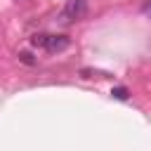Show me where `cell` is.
Here are the masks:
<instances>
[{
    "mask_svg": "<svg viewBox=\"0 0 151 151\" xmlns=\"http://www.w3.org/2000/svg\"><path fill=\"white\" fill-rule=\"evenodd\" d=\"M31 45L33 47H40V50H47V52H61L71 45V40L66 35H52V33H35L31 38Z\"/></svg>",
    "mask_w": 151,
    "mask_h": 151,
    "instance_id": "cell-1",
    "label": "cell"
},
{
    "mask_svg": "<svg viewBox=\"0 0 151 151\" xmlns=\"http://www.w3.org/2000/svg\"><path fill=\"white\" fill-rule=\"evenodd\" d=\"M144 12H146V14L151 17V2H146V7H144Z\"/></svg>",
    "mask_w": 151,
    "mask_h": 151,
    "instance_id": "cell-5",
    "label": "cell"
},
{
    "mask_svg": "<svg viewBox=\"0 0 151 151\" xmlns=\"http://www.w3.org/2000/svg\"><path fill=\"white\" fill-rule=\"evenodd\" d=\"M85 14H87V0H68L66 7H64L61 14H59V24H64V26L76 24V21H80Z\"/></svg>",
    "mask_w": 151,
    "mask_h": 151,
    "instance_id": "cell-2",
    "label": "cell"
},
{
    "mask_svg": "<svg viewBox=\"0 0 151 151\" xmlns=\"http://www.w3.org/2000/svg\"><path fill=\"white\" fill-rule=\"evenodd\" d=\"M111 94H113L116 99H120V101H125V99L130 97V92H127V87H123V85H118V87H113V90H111Z\"/></svg>",
    "mask_w": 151,
    "mask_h": 151,
    "instance_id": "cell-3",
    "label": "cell"
},
{
    "mask_svg": "<svg viewBox=\"0 0 151 151\" xmlns=\"http://www.w3.org/2000/svg\"><path fill=\"white\" fill-rule=\"evenodd\" d=\"M19 59H21L24 64H28V66H33V64H35V59H33L28 52H19Z\"/></svg>",
    "mask_w": 151,
    "mask_h": 151,
    "instance_id": "cell-4",
    "label": "cell"
}]
</instances>
